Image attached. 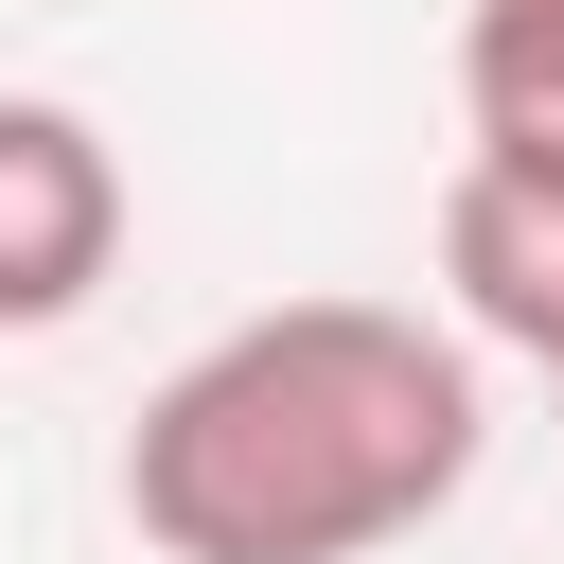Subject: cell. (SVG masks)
Masks as SVG:
<instances>
[{
    "instance_id": "277c9868",
    "label": "cell",
    "mask_w": 564,
    "mask_h": 564,
    "mask_svg": "<svg viewBox=\"0 0 564 564\" xmlns=\"http://www.w3.org/2000/svg\"><path fill=\"white\" fill-rule=\"evenodd\" d=\"M458 123L494 159H564V0H458Z\"/></svg>"
},
{
    "instance_id": "6da1fadb",
    "label": "cell",
    "mask_w": 564,
    "mask_h": 564,
    "mask_svg": "<svg viewBox=\"0 0 564 564\" xmlns=\"http://www.w3.org/2000/svg\"><path fill=\"white\" fill-rule=\"evenodd\" d=\"M494 458V388L423 300H264L194 335L123 423V529L159 564H388Z\"/></svg>"
},
{
    "instance_id": "7a4b0ae2",
    "label": "cell",
    "mask_w": 564,
    "mask_h": 564,
    "mask_svg": "<svg viewBox=\"0 0 564 564\" xmlns=\"http://www.w3.org/2000/svg\"><path fill=\"white\" fill-rule=\"evenodd\" d=\"M123 141L70 106V88H0V335H70L106 282H123Z\"/></svg>"
},
{
    "instance_id": "3957f363",
    "label": "cell",
    "mask_w": 564,
    "mask_h": 564,
    "mask_svg": "<svg viewBox=\"0 0 564 564\" xmlns=\"http://www.w3.org/2000/svg\"><path fill=\"white\" fill-rule=\"evenodd\" d=\"M441 335L458 352H529L546 388H564V159H494V141H458V176H441Z\"/></svg>"
}]
</instances>
